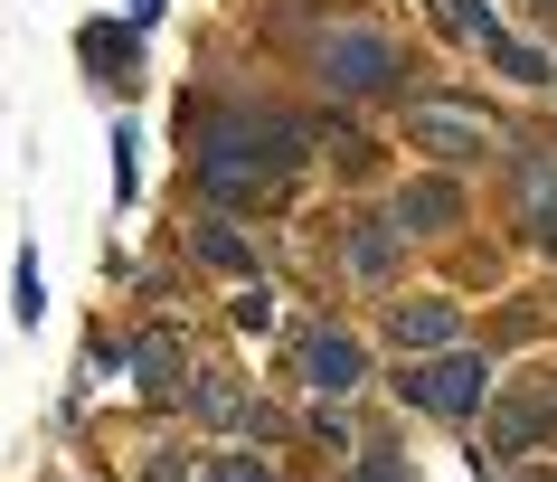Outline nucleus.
<instances>
[{
	"instance_id": "11",
	"label": "nucleus",
	"mask_w": 557,
	"mask_h": 482,
	"mask_svg": "<svg viewBox=\"0 0 557 482\" xmlns=\"http://www.w3.org/2000/svg\"><path fill=\"white\" fill-rule=\"evenodd\" d=\"M10 302H20V322H38V265H29V246H20V274H10Z\"/></svg>"
},
{
	"instance_id": "6",
	"label": "nucleus",
	"mask_w": 557,
	"mask_h": 482,
	"mask_svg": "<svg viewBox=\"0 0 557 482\" xmlns=\"http://www.w3.org/2000/svg\"><path fill=\"white\" fill-rule=\"evenodd\" d=\"M416 143H425V151H482V114H463V104H425V114H416Z\"/></svg>"
},
{
	"instance_id": "8",
	"label": "nucleus",
	"mask_w": 557,
	"mask_h": 482,
	"mask_svg": "<svg viewBox=\"0 0 557 482\" xmlns=\"http://www.w3.org/2000/svg\"><path fill=\"white\" fill-rule=\"evenodd\" d=\"M387 265H397V227L369 218V227L350 237V274H359V284H387Z\"/></svg>"
},
{
	"instance_id": "12",
	"label": "nucleus",
	"mask_w": 557,
	"mask_h": 482,
	"mask_svg": "<svg viewBox=\"0 0 557 482\" xmlns=\"http://www.w3.org/2000/svg\"><path fill=\"white\" fill-rule=\"evenodd\" d=\"M208 482H274V473H264V464H218Z\"/></svg>"
},
{
	"instance_id": "9",
	"label": "nucleus",
	"mask_w": 557,
	"mask_h": 482,
	"mask_svg": "<svg viewBox=\"0 0 557 482\" xmlns=\"http://www.w3.org/2000/svg\"><path fill=\"white\" fill-rule=\"evenodd\" d=\"M189 246H199V265H218V274H256V256H246V237H236V227H218V218H208V227H199Z\"/></svg>"
},
{
	"instance_id": "1",
	"label": "nucleus",
	"mask_w": 557,
	"mask_h": 482,
	"mask_svg": "<svg viewBox=\"0 0 557 482\" xmlns=\"http://www.w3.org/2000/svg\"><path fill=\"white\" fill-rule=\"evenodd\" d=\"M294 151H302V133H294L284 114L218 123V133H208V151H199V181H208V199H218V209H246V199H274V181L294 171Z\"/></svg>"
},
{
	"instance_id": "2",
	"label": "nucleus",
	"mask_w": 557,
	"mask_h": 482,
	"mask_svg": "<svg viewBox=\"0 0 557 482\" xmlns=\"http://www.w3.org/2000/svg\"><path fill=\"white\" fill-rule=\"evenodd\" d=\"M322 86H331V95H379V86H397V48H387L379 29L322 38Z\"/></svg>"
},
{
	"instance_id": "4",
	"label": "nucleus",
	"mask_w": 557,
	"mask_h": 482,
	"mask_svg": "<svg viewBox=\"0 0 557 482\" xmlns=\"http://www.w3.org/2000/svg\"><path fill=\"white\" fill-rule=\"evenodd\" d=\"M359 369H369V360H359L350 332H331V322H312V332H302V379H312V388L341 397V388H359Z\"/></svg>"
},
{
	"instance_id": "10",
	"label": "nucleus",
	"mask_w": 557,
	"mask_h": 482,
	"mask_svg": "<svg viewBox=\"0 0 557 482\" xmlns=\"http://www.w3.org/2000/svg\"><path fill=\"white\" fill-rule=\"evenodd\" d=\"M133 350H143V360H133V369H143V388H171V379H180V341L151 332V341H133Z\"/></svg>"
},
{
	"instance_id": "7",
	"label": "nucleus",
	"mask_w": 557,
	"mask_h": 482,
	"mask_svg": "<svg viewBox=\"0 0 557 482\" xmlns=\"http://www.w3.org/2000/svg\"><path fill=\"white\" fill-rule=\"evenodd\" d=\"M189 417L199 425H246V388H236L227 369H199L189 379Z\"/></svg>"
},
{
	"instance_id": "3",
	"label": "nucleus",
	"mask_w": 557,
	"mask_h": 482,
	"mask_svg": "<svg viewBox=\"0 0 557 482\" xmlns=\"http://www.w3.org/2000/svg\"><path fill=\"white\" fill-rule=\"evenodd\" d=\"M397 388H407L416 407H435V417H472V407H482V388H492V369L472 360V350H444L435 369H407Z\"/></svg>"
},
{
	"instance_id": "14",
	"label": "nucleus",
	"mask_w": 557,
	"mask_h": 482,
	"mask_svg": "<svg viewBox=\"0 0 557 482\" xmlns=\"http://www.w3.org/2000/svg\"><path fill=\"white\" fill-rule=\"evenodd\" d=\"M133 10H143V20H151V10H161V0H133Z\"/></svg>"
},
{
	"instance_id": "13",
	"label": "nucleus",
	"mask_w": 557,
	"mask_h": 482,
	"mask_svg": "<svg viewBox=\"0 0 557 482\" xmlns=\"http://www.w3.org/2000/svg\"><path fill=\"white\" fill-rule=\"evenodd\" d=\"M350 482H407V473H397V464H359Z\"/></svg>"
},
{
	"instance_id": "5",
	"label": "nucleus",
	"mask_w": 557,
	"mask_h": 482,
	"mask_svg": "<svg viewBox=\"0 0 557 482\" xmlns=\"http://www.w3.org/2000/svg\"><path fill=\"white\" fill-rule=\"evenodd\" d=\"M387 332H397V350H454L463 322H454V302H397V322H387Z\"/></svg>"
}]
</instances>
